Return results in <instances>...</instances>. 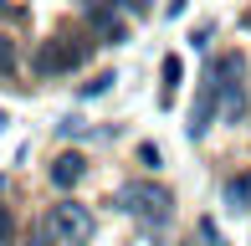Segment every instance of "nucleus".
Listing matches in <instances>:
<instances>
[{"label":"nucleus","mask_w":251,"mask_h":246,"mask_svg":"<svg viewBox=\"0 0 251 246\" xmlns=\"http://www.w3.org/2000/svg\"><path fill=\"white\" fill-rule=\"evenodd\" d=\"M47 226H51V236H62L67 246H87V241L98 236V216L87 205H77V200H62V205L51 210Z\"/></svg>","instance_id":"7ed1b4c3"},{"label":"nucleus","mask_w":251,"mask_h":246,"mask_svg":"<svg viewBox=\"0 0 251 246\" xmlns=\"http://www.w3.org/2000/svg\"><path fill=\"white\" fill-rule=\"evenodd\" d=\"M123 10H133V16H139V10H149V0H118Z\"/></svg>","instance_id":"2eb2a0df"},{"label":"nucleus","mask_w":251,"mask_h":246,"mask_svg":"<svg viewBox=\"0 0 251 246\" xmlns=\"http://www.w3.org/2000/svg\"><path fill=\"white\" fill-rule=\"evenodd\" d=\"M113 82H118V77H113V72H102V77H93V82L82 87V98H98V93H108Z\"/></svg>","instance_id":"9b49d317"},{"label":"nucleus","mask_w":251,"mask_h":246,"mask_svg":"<svg viewBox=\"0 0 251 246\" xmlns=\"http://www.w3.org/2000/svg\"><path fill=\"white\" fill-rule=\"evenodd\" d=\"M215 77H221V113L231 118V123H241L246 118V62H241V51H231V57H215Z\"/></svg>","instance_id":"f03ea898"},{"label":"nucleus","mask_w":251,"mask_h":246,"mask_svg":"<svg viewBox=\"0 0 251 246\" xmlns=\"http://www.w3.org/2000/svg\"><path fill=\"white\" fill-rule=\"evenodd\" d=\"M82 174H87V159H82V154H56V159H51V185L56 190H72Z\"/></svg>","instance_id":"0eeeda50"},{"label":"nucleus","mask_w":251,"mask_h":246,"mask_svg":"<svg viewBox=\"0 0 251 246\" xmlns=\"http://www.w3.org/2000/svg\"><path fill=\"white\" fill-rule=\"evenodd\" d=\"M139 159H144V164H154V170H159V159H164V154H159L154 144H144V149H139Z\"/></svg>","instance_id":"4468645a"},{"label":"nucleus","mask_w":251,"mask_h":246,"mask_svg":"<svg viewBox=\"0 0 251 246\" xmlns=\"http://www.w3.org/2000/svg\"><path fill=\"white\" fill-rule=\"evenodd\" d=\"M113 205H118L123 216L144 221L149 231H164L169 216H175V200H169V190L154 185V180H128V185H118V190H113Z\"/></svg>","instance_id":"f257e3e1"},{"label":"nucleus","mask_w":251,"mask_h":246,"mask_svg":"<svg viewBox=\"0 0 251 246\" xmlns=\"http://www.w3.org/2000/svg\"><path fill=\"white\" fill-rule=\"evenodd\" d=\"M226 205H231V210H251V174L226 180Z\"/></svg>","instance_id":"6e6552de"},{"label":"nucleus","mask_w":251,"mask_h":246,"mask_svg":"<svg viewBox=\"0 0 251 246\" xmlns=\"http://www.w3.org/2000/svg\"><path fill=\"white\" fill-rule=\"evenodd\" d=\"M200 236H205V246H226V236L215 231V221H210V216H200Z\"/></svg>","instance_id":"f8f14e48"},{"label":"nucleus","mask_w":251,"mask_h":246,"mask_svg":"<svg viewBox=\"0 0 251 246\" xmlns=\"http://www.w3.org/2000/svg\"><path fill=\"white\" fill-rule=\"evenodd\" d=\"M215 113H221V77H215V62L205 67V77H200V93H195V108H190V139H205L210 133V123Z\"/></svg>","instance_id":"39448f33"},{"label":"nucleus","mask_w":251,"mask_h":246,"mask_svg":"<svg viewBox=\"0 0 251 246\" xmlns=\"http://www.w3.org/2000/svg\"><path fill=\"white\" fill-rule=\"evenodd\" d=\"M87 57H93V41H77V47H72L67 36H56V41H47V47L36 51V62H31V67H36L41 77H56V72H77Z\"/></svg>","instance_id":"20e7f679"},{"label":"nucleus","mask_w":251,"mask_h":246,"mask_svg":"<svg viewBox=\"0 0 251 246\" xmlns=\"http://www.w3.org/2000/svg\"><path fill=\"white\" fill-rule=\"evenodd\" d=\"M16 41H10V36H0V77H16Z\"/></svg>","instance_id":"9d476101"},{"label":"nucleus","mask_w":251,"mask_h":246,"mask_svg":"<svg viewBox=\"0 0 251 246\" xmlns=\"http://www.w3.org/2000/svg\"><path fill=\"white\" fill-rule=\"evenodd\" d=\"M10 236H16V221H10V210L0 205V246H10Z\"/></svg>","instance_id":"ddd939ff"},{"label":"nucleus","mask_w":251,"mask_h":246,"mask_svg":"<svg viewBox=\"0 0 251 246\" xmlns=\"http://www.w3.org/2000/svg\"><path fill=\"white\" fill-rule=\"evenodd\" d=\"M87 21H93V31H98L102 47H118V41H128V21H123L113 5H87Z\"/></svg>","instance_id":"423d86ee"},{"label":"nucleus","mask_w":251,"mask_h":246,"mask_svg":"<svg viewBox=\"0 0 251 246\" xmlns=\"http://www.w3.org/2000/svg\"><path fill=\"white\" fill-rule=\"evenodd\" d=\"M179 72H185V62L169 51L164 57V103H175V87H179Z\"/></svg>","instance_id":"1a4fd4ad"}]
</instances>
